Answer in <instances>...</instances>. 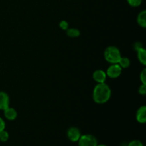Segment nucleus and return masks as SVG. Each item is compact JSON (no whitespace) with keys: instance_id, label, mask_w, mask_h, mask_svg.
Instances as JSON below:
<instances>
[{"instance_id":"1","label":"nucleus","mask_w":146,"mask_h":146,"mask_svg":"<svg viewBox=\"0 0 146 146\" xmlns=\"http://www.w3.org/2000/svg\"><path fill=\"white\" fill-rule=\"evenodd\" d=\"M111 96V88L105 83L98 84L94 87L93 91V98L97 104H105L110 99Z\"/></svg>"},{"instance_id":"17","label":"nucleus","mask_w":146,"mask_h":146,"mask_svg":"<svg viewBox=\"0 0 146 146\" xmlns=\"http://www.w3.org/2000/svg\"><path fill=\"white\" fill-rule=\"evenodd\" d=\"M128 146H143V144L138 140H133L128 143Z\"/></svg>"},{"instance_id":"18","label":"nucleus","mask_w":146,"mask_h":146,"mask_svg":"<svg viewBox=\"0 0 146 146\" xmlns=\"http://www.w3.org/2000/svg\"><path fill=\"white\" fill-rule=\"evenodd\" d=\"M138 92L140 94L143 96H145L146 94V85L145 84H142L141 86L139 87V89H138Z\"/></svg>"},{"instance_id":"2","label":"nucleus","mask_w":146,"mask_h":146,"mask_svg":"<svg viewBox=\"0 0 146 146\" xmlns=\"http://www.w3.org/2000/svg\"><path fill=\"white\" fill-rule=\"evenodd\" d=\"M121 57L120 50L117 47L111 46L107 47L104 51V58L111 64H118Z\"/></svg>"},{"instance_id":"9","label":"nucleus","mask_w":146,"mask_h":146,"mask_svg":"<svg viewBox=\"0 0 146 146\" xmlns=\"http://www.w3.org/2000/svg\"><path fill=\"white\" fill-rule=\"evenodd\" d=\"M4 116L9 121H14L17 118V113L15 109H14L13 108H10L9 106L7 108H6L4 110Z\"/></svg>"},{"instance_id":"5","label":"nucleus","mask_w":146,"mask_h":146,"mask_svg":"<svg viewBox=\"0 0 146 146\" xmlns=\"http://www.w3.org/2000/svg\"><path fill=\"white\" fill-rule=\"evenodd\" d=\"M81 135V131L76 127H71L67 131V137L72 142H78Z\"/></svg>"},{"instance_id":"6","label":"nucleus","mask_w":146,"mask_h":146,"mask_svg":"<svg viewBox=\"0 0 146 146\" xmlns=\"http://www.w3.org/2000/svg\"><path fill=\"white\" fill-rule=\"evenodd\" d=\"M106 74L103 70H96L93 74V78L97 84L105 83L106 80Z\"/></svg>"},{"instance_id":"8","label":"nucleus","mask_w":146,"mask_h":146,"mask_svg":"<svg viewBox=\"0 0 146 146\" xmlns=\"http://www.w3.org/2000/svg\"><path fill=\"white\" fill-rule=\"evenodd\" d=\"M136 120L140 123H145L146 122V107L141 106L136 113Z\"/></svg>"},{"instance_id":"4","label":"nucleus","mask_w":146,"mask_h":146,"mask_svg":"<svg viewBox=\"0 0 146 146\" xmlns=\"http://www.w3.org/2000/svg\"><path fill=\"white\" fill-rule=\"evenodd\" d=\"M122 73V68L118 64H113L106 71V76L111 78H115L120 76Z\"/></svg>"},{"instance_id":"16","label":"nucleus","mask_w":146,"mask_h":146,"mask_svg":"<svg viewBox=\"0 0 146 146\" xmlns=\"http://www.w3.org/2000/svg\"><path fill=\"white\" fill-rule=\"evenodd\" d=\"M140 79L141 81L142 82V84H145L146 85V69L144 68L142 71V72L141 73V75H140Z\"/></svg>"},{"instance_id":"19","label":"nucleus","mask_w":146,"mask_h":146,"mask_svg":"<svg viewBox=\"0 0 146 146\" xmlns=\"http://www.w3.org/2000/svg\"><path fill=\"white\" fill-rule=\"evenodd\" d=\"M59 27L63 30H67L68 29V23L66 21H61L59 23Z\"/></svg>"},{"instance_id":"13","label":"nucleus","mask_w":146,"mask_h":146,"mask_svg":"<svg viewBox=\"0 0 146 146\" xmlns=\"http://www.w3.org/2000/svg\"><path fill=\"white\" fill-rule=\"evenodd\" d=\"M66 34L71 38H76L80 36V31L75 28H68L66 30Z\"/></svg>"},{"instance_id":"14","label":"nucleus","mask_w":146,"mask_h":146,"mask_svg":"<svg viewBox=\"0 0 146 146\" xmlns=\"http://www.w3.org/2000/svg\"><path fill=\"white\" fill-rule=\"evenodd\" d=\"M9 135L7 131H6L5 130L0 131V141H1V142H7L9 140Z\"/></svg>"},{"instance_id":"12","label":"nucleus","mask_w":146,"mask_h":146,"mask_svg":"<svg viewBox=\"0 0 146 146\" xmlns=\"http://www.w3.org/2000/svg\"><path fill=\"white\" fill-rule=\"evenodd\" d=\"M118 64L122 68V69L123 68H127L130 66V65H131V61H130L129 58H127V57L121 56L119 61H118Z\"/></svg>"},{"instance_id":"15","label":"nucleus","mask_w":146,"mask_h":146,"mask_svg":"<svg viewBox=\"0 0 146 146\" xmlns=\"http://www.w3.org/2000/svg\"><path fill=\"white\" fill-rule=\"evenodd\" d=\"M142 1L143 0H127L129 5L133 7H137L141 5V3H142Z\"/></svg>"},{"instance_id":"21","label":"nucleus","mask_w":146,"mask_h":146,"mask_svg":"<svg viewBox=\"0 0 146 146\" xmlns=\"http://www.w3.org/2000/svg\"><path fill=\"white\" fill-rule=\"evenodd\" d=\"M97 146H107V145H104V144H100V145H97Z\"/></svg>"},{"instance_id":"10","label":"nucleus","mask_w":146,"mask_h":146,"mask_svg":"<svg viewBox=\"0 0 146 146\" xmlns=\"http://www.w3.org/2000/svg\"><path fill=\"white\" fill-rule=\"evenodd\" d=\"M137 21L139 26H141L143 28H145L146 27V11H141L138 14V17H137Z\"/></svg>"},{"instance_id":"20","label":"nucleus","mask_w":146,"mask_h":146,"mask_svg":"<svg viewBox=\"0 0 146 146\" xmlns=\"http://www.w3.org/2000/svg\"><path fill=\"white\" fill-rule=\"evenodd\" d=\"M5 122H4V120L0 117V131L5 129Z\"/></svg>"},{"instance_id":"7","label":"nucleus","mask_w":146,"mask_h":146,"mask_svg":"<svg viewBox=\"0 0 146 146\" xmlns=\"http://www.w3.org/2000/svg\"><path fill=\"white\" fill-rule=\"evenodd\" d=\"M9 106V98L7 94L0 91V110L4 111Z\"/></svg>"},{"instance_id":"11","label":"nucleus","mask_w":146,"mask_h":146,"mask_svg":"<svg viewBox=\"0 0 146 146\" xmlns=\"http://www.w3.org/2000/svg\"><path fill=\"white\" fill-rule=\"evenodd\" d=\"M137 54H138V58L140 62L145 66L146 64V51L145 48L141 47L137 50Z\"/></svg>"},{"instance_id":"3","label":"nucleus","mask_w":146,"mask_h":146,"mask_svg":"<svg viewBox=\"0 0 146 146\" xmlns=\"http://www.w3.org/2000/svg\"><path fill=\"white\" fill-rule=\"evenodd\" d=\"M78 143V146H97L98 145L96 138L90 134L81 135Z\"/></svg>"}]
</instances>
